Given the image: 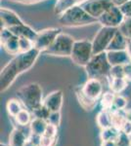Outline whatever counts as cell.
<instances>
[{"instance_id":"6da1fadb","label":"cell","mask_w":131,"mask_h":146,"mask_svg":"<svg viewBox=\"0 0 131 146\" xmlns=\"http://www.w3.org/2000/svg\"><path fill=\"white\" fill-rule=\"evenodd\" d=\"M41 52L33 48L26 53H19L2 68L0 73V92L4 93L16 81L19 75L28 71L34 65Z\"/></svg>"},{"instance_id":"7a4b0ae2","label":"cell","mask_w":131,"mask_h":146,"mask_svg":"<svg viewBox=\"0 0 131 146\" xmlns=\"http://www.w3.org/2000/svg\"><path fill=\"white\" fill-rule=\"evenodd\" d=\"M59 23L66 27H79L98 23V19L91 17L79 4L73 5L59 16Z\"/></svg>"},{"instance_id":"3957f363","label":"cell","mask_w":131,"mask_h":146,"mask_svg":"<svg viewBox=\"0 0 131 146\" xmlns=\"http://www.w3.org/2000/svg\"><path fill=\"white\" fill-rule=\"evenodd\" d=\"M17 98L23 103L24 107L33 112L43 104V91L38 83L24 85L17 91Z\"/></svg>"},{"instance_id":"277c9868","label":"cell","mask_w":131,"mask_h":146,"mask_svg":"<svg viewBox=\"0 0 131 146\" xmlns=\"http://www.w3.org/2000/svg\"><path fill=\"white\" fill-rule=\"evenodd\" d=\"M84 69L88 78L99 80L102 78H108L112 69V65L107 58V52L93 56Z\"/></svg>"},{"instance_id":"5b68a950","label":"cell","mask_w":131,"mask_h":146,"mask_svg":"<svg viewBox=\"0 0 131 146\" xmlns=\"http://www.w3.org/2000/svg\"><path fill=\"white\" fill-rule=\"evenodd\" d=\"M75 42V40L73 38V36L61 32L52 45L43 53L53 56H71Z\"/></svg>"},{"instance_id":"8992f818","label":"cell","mask_w":131,"mask_h":146,"mask_svg":"<svg viewBox=\"0 0 131 146\" xmlns=\"http://www.w3.org/2000/svg\"><path fill=\"white\" fill-rule=\"evenodd\" d=\"M93 56H94V53H93L92 41L77 40L73 44V52L70 58L78 66L85 67Z\"/></svg>"},{"instance_id":"52a82bcc","label":"cell","mask_w":131,"mask_h":146,"mask_svg":"<svg viewBox=\"0 0 131 146\" xmlns=\"http://www.w3.org/2000/svg\"><path fill=\"white\" fill-rule=\"evenodd\" d=\"M118 28L107 27H102L100 28L92 41L94 55L107 52L112 40H113L114 36H115V34L118 31Z\"/></svg>"},{"instance_id":"ba28073f","label":"cell","mask_w":131,"mask_h":146,"mask_svg":"<svg viewBox=\"0 0 131 146\" xmlns=\"http://www.w3.org/2000/svg\"><path fill=\"white\" fill-rule=\"evenodd\" d=\"M61 32V28L58 27L45 28L41 31H38L33 41V47L40 52H45L52 45V43Z\"/></svg>"},{"instance_id":"9c48e42d","label":"cell","mask_w":131,"mask_h":146,"mask_svg":"<svg viewBox=\"0 0 131 146\" xmlns=\"http://www.w3.org/2000/svg\"><path fill=\"white\" fill-rule=\"evenodd\" d=\"M78 4L95 19H99L113 6L112 0H82Z\"/></svg>"},{"instance_id":"30bf717a","label":"cell","mask_w":131,"mask_h":146,"mask_svg":"<svg viewBox=\"0 0 131 146\" xmlns=\"http://www.w3.org/2000/svg\"><path fill=\"white\" fill-rule=\"evenodd\" d=\"M124 20L125 17L120 11V7L113 5L98 19V23H101L102 27L118 28Z\"/></svg>"},{"instance_id":"8fae6325","label":"cell","mask_w":131,"mask_h":146,"mask_svg":"<svg viewBox=\"0 0 131 146\" xmlns=\"http://www.w3.org/2000/svg\"><path fill=\"white\" fill-rule=\"evenodd\" d=\"M82 91L92 100H97L103 95V85L101 80L95 78H88L82 85Z\"/></svg>"},{"instance_id":"7c38bea8","label":"cell","mask_w":131,"mask_h":146,"mask_svg":"<svg viewBox=\"0 0 131 146\" xmlns=\"http://www.w3.org/2000/svg\"><path fill=\"white\" fill-rule=\"evenodd\" d=\"M64 101V94L61 90H56L46 96L43 100V104L51 112L61 111Z\"/></svg>"},{"instance_id":"4fadbf2b","label":"cell","mask_w":131,"mask_h":146,"mask_svg":"<svg viewBox=\"0 0 131 146\" xmlns=\"http://www.w3.org/2000/svg\"><path fill=\"white\" fill-rule=\"evenodd\" d=\"M0 17H1V23L5 27H13L16 25L24 23L23 20L19 17V15L14 11L7 8H1L0 10Z\"/></svg>"},{"instance_id":"5bb4252c","label":"cell","mask_w":131,"mask_h":146,"mask_svg":"<svg viewBox=\"0 0 131 146\" xmlns=\"http://www.w3.org/2000/svg\"><path fill=\"white\" fill-rule=\"evenodd\" d=\"M107 58L112 66L124 65L131 62L126 51H107Z\"/></svg>"},{"instance_id":"9a60e30c","label":"cell","mask_w":131,"mask_h":146,"mask_svg":"<svg viewBox=\"0 0 131 146\" xmlns=\"http://www.w3.org/2000/svg\"><path fill=\"white\" fill-rule=\"evenodd\" d=\"M75 94L77 96V100L79 103V105L81 106L83 109L86 110V111H91L94 109L97 105V100H92L91 98H89L88 96L85 95L84 92L82 91L81 86H77L75 89Z\"/></svg>"},{"instance_id":"2e32d148","label":"cell","mask_w":131,"mask_h":146,"mask_svg":"<svg viewBox=\"0 0 131 146\" xmlns=\"http://www.w3.org/2000/svg\"><path fill=\"white\" fill-rule=\"evenodd\" d=\"M9 29L13 32L16 36L18 37H26L32 41H34L35 37L37 35V31H35L32 27H30V25H28L27 23H22V25H16V27H10Z\"/></svg>"},{"instance_id":"e0dca14e","label":"cell","mask_w":131,"mask_h":146,"mask_svg":"<svg viewBox=\"0 0 131 146\" xmlns=\"http://www.w3.org/2000/svg\"><path fill=\"white\" fill-rule=\"evenodd\" d=\"M128 39L118 29L107 51H125L127 48Z\"/></svg>"},{"instance_id":"ac0fdd59","label":"cell","mask_w":131,"mask_h":146,"mask_svg":"<svg viewBox=\"0 0 131 146\" xmlns=\"http://www.w3.org/2000/svg\"><path fill=\"white\" fill-rule=\"evenodd\" d=\"M28 138V135L24 133V131L14 128L9 136V145L10 146H25Z\"/></svg>"},{"instance_id":"d6986e66","label":"cell","mask_w":131,"mask_h":146,"mask_svg":"<svg viewBox=\"0 0 131 146\" xmlns=\"http://www.w3.org/2000/svg\"><path fill=\"white\" fill-rule=\"evenodd\" d=\"M96 124L101 129L110 128L113 126L112 120V109H102L96 116Z\"/></svg>"},{"instance_id":"ffe728a7","label":"cell","mask_w":131,"mask_h":146,"mask_svg":"<svg viewBox=\"0 0 131 146\" xmlns=\"http://www.w3.org/2000/svg\"><path fill=\"white\" fill-rule=\"evenodd\" d=\"M107 79H108L109 82L110 89L116 95H118L121 92H123L128 86V80H126L125 78H112V77H108Z\"/></svg>"},{"instance_id":"44dd1931","label":"cell","mask_w":131,"mask_h":146,"mask_svg":"<svg viewBox=\"0 0 131 146\" xmlns=\"http://www.w3.org/2000/svg\"><path fill=\"white\" fill-rule=\"evenodd\" d=\"M19 39L20 37L16 36L15 34H13L8 40H6L4 43H2L1 45L4 48L7 53L10 55L16 56L20 53V45H19Z\"/></svg>"},{"instance_id":"7402d4cb","label":"cell","mask_w":131,"mask_h":146,"mask_svg":"<svg viewBox=\"0 0 131 146\" xmlns=\"http://www.w3.org/2000/svg\"><path fill=\"white\" fill-rule=\"evenodd\" d=\"M48 122L46 120L34 118L32 119V123L30 124V133H35L38 135H43L45 133V129L47 128Z\"/></svg>"},{"instance_id":"603a6c76","label":"cell","mask_w":131,"mask_h":146,"mask_svg":"<svg viewBox=\"0 0 131 146\" xmlns=\"http://www.w3.org/2000/svg\"><path fill=\"white\" fill-rule=\"evenodd\" d=\"M6 109H7L8 114L10 115L11 117L15 118L17 115L24 109V105L19 98H11V100H9L7 101Z\"/></svg>"},{"instance_id":"cb8c5ba5","label":"cell","mask_w":131,"mask_h":146,"mask_svg":"<svg viewBox=\"0 0 131 146\" xmlns=\"http://www.w3.org/2000/svg\"><path fill=\"white\" fill-rule=\"evenodd\" d=\"M120 129L116 128L115 126H112L110 128L101 129V133H100V137L102 141L105 140H116L118 136L120 135Z\"/></svg>"},{"instance_id":"d4e9b609","label":"cell","mask_w":131,"mask_h":146,"mask_svg":"<svg viewBox=\"0 0 131 146\" xmlns=\"http://www.w3.org/2000/svg\"><path fill=\"white\" fill-rule=\"evenodd\" d=\"M15 120H16V123L21 127L30 126V124L32 121V114H30V110L27 109V108H24L22 111L15 117Z\"/></svg>"},{"instance_id":"484cf974","label":"cell","mask_w":131,"mask_h":146,"mask_svg":"<svg viewBox=\"0 0 131 146\" xmlns=\"http://www.w3.org/2000/svg\"><path fill=\"white\" fill-rule=\"evenodd\" d=\"M112 120H113V126L120 129L122 124L126 121L125 110L112 109Z\"/></svg>"},{"instance_id":"4316f807","label":"cell","mask_w":131,"mask_h":146,"mask_svg":"<svg viewBox=\"0 0 131 146\" xmlns=\"http://www.w3.org/2000/svg\"><path fill=\"white\" fill-rule=\"evenodd\" d=\"M116 94L113 92H107L101 96V105L104 109H113L114 101L116 98Z\"/></svg>"},{"instance_id":"83f0119b","label":"cell","mask_w":131,"mask_h":146,"mask_svg":"<svg viewBox=\"0 0 131 146\" xmlns=\"http://www.w3.org/2000/svg\"><path fill=\"white\" fill-rule=\"evenodd\" d=\"M118 30L128 40H131V18H126L120 27H118Z\"/></svg>"},{"instance_id":"f1b7e54d","label":"cell","mask_w":131,"mask_h":146,"mask_svg":"<svg viewBox=\"0 0 131 146\" xmlns=\"http://www.w3.org/2000/svg\"><path fill=\"white\" fill-rule=\"evenodd\" d=\"M33 115H34L35 118H39V119H43V120H48L50 114H51V111L45 106L44 104H42L41 106L38 107L37 109H35L34 111L32 112Z\"/></svg>"},{"instance_id":"f546056e","label":"cell","mask_w":131,"mask_h":146,"mask_svg":"<svg viewBox=\"0 0 131 146\" xmlns=\"http://www.w3.org/2000/svg\"><path fill=\"white\" fill-rule=\"evenodd\" d=\"M19 45H20V53H26L33 49V41L26 37H20L19 39Z\"/></svg>"},{"instance_id":"4dcf8cb0","label":"cell","mask_w":131,"mask_h":146,"mask_svg":"<svg viewBox=\"0 0 131 146\" xmlns=\"http://www.w3.org/2000/svg\"><path fill=\"white\" fill-rule=\"evenodd\" d=\"M128 101L127 100L122 96L116 95L115 101H114V106L113 109H118V110H125L126 106H127Z\"/></svg>"},{"instance_id":"1f68e13d","label":"cell","mask_w":131,"mask_h":146,"mask_svg":"<svg viewBox=\"0 0 131 146\" xmlns=\"http://www.w3.org/2000/svg\"><path fill=\"white\" fill-rule=\"evenodd\" d=\"M109 77H112V78H125L123 65H115V66H112Z\"/></svg>"},{"instance_id":"d6a6232c","label":"cell","mask_w":131,"mask_h":146,"mask_svg":"<svg viewBox=\"0 0 131 146\" xmlns=\"http://www.w3.org/2000/svg\"><path fill=\"white\" fill-rule=\"evenodd\" d=\"M49 124L51 125H54L56 127H59L61 125V122H62V115H61V112L60 111H57V112H51L50 114L48 120H47Z\"/></svg>"},{"instance_id":"836d02e7","label":"cell","mask_w":131,"mask_h":146,"mask_svg":"<svg viewBox=\"0 0 131 146\" xmlns=\"http://www.w3.org/2000/svg\"><path fill=\"white\" fill-rule=\"evenodd\" d=\"M116 146H131L130 135L120 131V135L116 139Z\"/></svg>"},{"instance_id":"e575fe53","label":"cell","mask_w":131,"mask_h":146,"mask_svg":"<svg viewBox=\"0 0 131 146\" xmlns=\"http://www.w3.org/2000/svg\"><path fill=\"white\" fill-rule=\"evenodd\" d=\"M57 133H58V127L48 123L43 135L47 136V137H50V138H57Z\"/></svg>"},{"instance_id":"d590c367","label":"cell","mask_w":131,"mask_h":146,"mask_svg":"<svg viewBox=\"0 0 131 146\" xmlns=\"http://www.w3.org/2000/svg\"><path fill=\"white\" fill-rule=\"evenodd\" d=\"M120 11L122 12L123 16L126 18H131V0L127 1L126 3H124L123 5H121L120 7Z\"/></svg>"},{"instance_id":"8d00e7d4","label":"cell","mask_w":131,"mask_h":146,"mask_svg":"<svg viewBox=\"0 0 131 146\" xmlns=\"http://www.w3.org/2000/svg\"><path fill=\"white\" fill-rule=\"evenodd\" d=\"M57 138H50L45 135L41 136V141H40V145L41 146H54L56 143Z\"/></svg>"},{"instance_id":"74e56055","label":"cell","mask_w":131,"mask_h":146,"mask_svg":"<svg viewBox=\"0 0 131 146\" xmlns=\"http://www.w3.org/2000/svg\"><path fill=\"white\" fill-rule=\"evenodd\" d=\"M120 131H122V133H124L126 135L131 136V121L126 120L124 123L122 124V126H121Z\"/></svg>"},{"instance_id":"f35d334b","label":"cell","mask_w":131,"mask_h":146,"mask_svg":"<svg viewBox=\"0 0 131 146\" xmlns=\"http://www.w3.org/2000/svg\"><path fill=\"white\" fill-rule=\"evenodd\" d=\"M123 70H124V77L126 80L130 81L131 80V62L123 65Z\"/></svg>"},{"instance_id":"ab89813d","label":"cell","mask_w":131,"mask_h":146,"mask_svg":"<svg viewBox=\"0 0 131 146\" xmlns=\"http://www.w3.org/2000/svg\"><path fill=\"white\" fill-rule=\"evenodd\" d=\"M11 2H15V3H21V4H34L40 1H44V0H8Z\"/></svg>"},{"instance_id":"60d3db41","label":"cell","mask_w":131,"mask_h":146,"mask_svg":"<svg viewBox=\"0 0 131 146\" xmlns=\"http://www.w3.org/2000/svg\"><path fill=\"white\" fill-rule=\"evenodd\" d=\"M101 146H116V140H105V141H102Z\"/></svg>"},{"instance_id":"b9f144b4","label":"cell","mask_w":131,"mask_h":146,"mask_svg":"<svg viewBox=\"0 0 131 146\" xmlns=\"http://www.w3.org/2000/svg\"><path fill=\"white\" fill-rule=\"evenodd\" d=\"M127 1H129V0H112V3H113L114 6L120 7L121 5H123L124 3H126Z\"/></svg>"},{"instance_id":"7bdbcfd3","label":"cell","mask_w":131,"mask_h":146,"mask_svg":"<svg viewBox=\"0 0 131 146\" xmlns=\"http://www.w3.org/2000/svg\"><path fill=\"white\" fill-rule=\"evenodd\" d=\"M126 52H127L128 56H129L130 60H131V40H128V43H127V48H126Z\"/></svg>"},{"instance_id":"ee69618b","label":"cell","mask_w":131,"mask_h":146,"mask_svg":"<svg viewBox=\"0 0 131 146\" xmlns=\"http://www.w3.org/2000/svg\"><path fill=\"white\" fill-rule=\"evenodd\" d=\"M125 118L128 121H131V109H125Z\"/></svg>"},{"instance_id":"f6af8a7d","label":"cell","mask_w":131,"mask_h":146,"mask_svg":"<svg viewBox=\"0 0 131 146\" xmlns=\"http://www.w3.org/2000/svg\"><path fill=\"white\" fill-rule=\"evenodd\" d=\"M25 146H37V145H34V144H33V143H32V142H30V141H27V143H26V144H25Z\"/></svg>"},{"instance_id":"bcb514c9","label":"cell","mask_w":131,"mask_h":146,"mask_svg":"<svg viewBox=\"0 0 131 146\" xmlns=\"http://www.w3.org/2000/svg\"><path fill=\"white\" fill-rule=\"evenodd\" d=\"M1 146H10V145H4V144H1Z\"/></svg>"},{"instance_id":"7dc6e473","label":"cell","mask_w":131,"mask_h":146,"mask_svg":"<svg viewBox=\"0 0 131 146\" xmlns=\"http://www.w3.org/2000/svg\"><path fill=\"white\" fill-rule=\"evenodd\" d=\"M37 146H41V145H37Z\"/></svg>"}]
</instances>
